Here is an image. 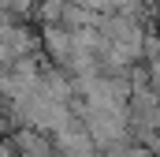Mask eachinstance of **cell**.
<instances>
[{
  "mask_svg": "<svg viewBox=\"0 0 160 157\" xmlns=\"http://www.w3.org/2000/svg\"><path fill=\"white\" fill-rule=\"evenodd\" d=\"M63 157H93V142L78 131H67L63 135Z\"/></svg>",
  "mask_w": 160,
  "mask_h": 157,
  "instance_id": "obj_2",
  "label": "cell"
},
{
  "mask_svg": "<svg viewBox=\"0 0 160 157\" xmlns=\"http://www.w3.org/2000/svg\"><path fill=\"white\" fill-rule=\"evenodd\" d=\"M86 120H89L93 138L104 142V146H116V142L127 138V112H101V109H93V112H86Z\"/></svg>",
  "mask_w": 160,
  "mask_h": 157,
  "instance_id": "obj_1",
  "label": "cell"
},
{
  "mask_svg": "<svg viewBox=\"0 0 160 157\" xmlns=\"http://www.w3.org/2000/svg\"><path fill=\"white\" fill-rule=\"evenodd\" d=\"M149 86L160 94V52H157V56H149Z\"/></svg>",
  "mask_w": 160,
  "mask_h": 157,
  "instance_id": "obj_3",
  "label": "cell"
}]
</instances>
